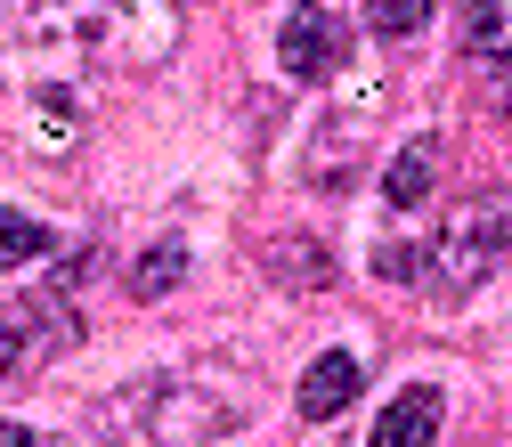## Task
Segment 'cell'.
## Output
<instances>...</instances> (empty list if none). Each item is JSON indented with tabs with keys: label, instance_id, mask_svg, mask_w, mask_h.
Wrapping results in <instances>:
<instances>
[{
	"label": "cell",
	"instance_id": "6da1fadb",
	"mask_svg": "<svg viewBox=\"0 0 512 447\" xmlns=\"http://www.w3.org/2000/svg\"><path fill=\"white\" fill-rule=\"evenodd\" d=\"M228 423H236V407H204V399H187L179 382H131L122 399L98 407V431L122 439V447H204Z\"/></svg>",
	"mask_w": 512,
	"mask_h": 447
},
{
	"label": "cell",
	"instance_id": "7a4b0ae2",
	"mask_svg": "<svg viewBox=\"0 0 512 447\" xmlns=\"http://www.w3.org/2000/svg\"><path fill=\"white\" fill-rule=\"evenodd\" d=\"M504 244H512V196L504 187H480V196H464L456 212H447V228H439V244H431V285L456 301V293H472L496 261H504Z\"/></svg>",
	"mask_w": 512,
	"mask_h": 447
},
{
	"label": "cell",
	"instance_id": "3957f363",
	"mask_svg": "<svg viewBox=\"0 0 512 447\" xmlns=\"http://www.w3.org/2000/svg\"><path fill=\"white\" fill-rule=\"evenodd\" d=\"M277 66H285L293 82H326V74L350 66V33H342V17L326 9V0H293V9H285V25H277Z\"/></svg>",
	"mask_w": 512,
	"mask_h": 447
},
{
	"label": "cell",
	"instance_id": "277c9868",
	"mask_svg": "<svg viewBox=\"0 0 512 447\" xmlns=\"http://www.w3.org/2000/svg\"><path fill=\"white\" fill-rule=\"evenodd\" d=\"M358 382H366V366L350 358V350H326L309 374H301V391H293V407L309 415V423H334L350 399H358Z\"/></svg>",
	"mask_w": 512,
	"mask_h": 447
},
{
	"label": "cell",
	"instance_id": "5b68a950",
	"mask_svg": "<svg viewBox=\"0 0 512 447\" xmlns=\"http://www.w3.org/2000/svg\"><path fill=\"white\" fill-rule=\"evenodd\" d=\"M439 423H447V399L431 391V382H415V391H399L391 407H382L374 447H439Z\"/></svg>",
	"mask_w": 512,
	"mask_h": 447
},
{
	"label": "cell",
	"instance_id": "8992f818",
	"mask_svg": "<svg viewBox=\"0 0 512 447\" xmlns=\"http://www.w3.org/2000/svg\"><path fill=\"white\" fill-rule=\"evenodd\" d=\"M431 179H439V147H431V139H415V147H399V155H391V171H382V204H391V212L431 204Z\"/></svg>",
	"mask_w": 512,
	"mask_h": 447
},
{
	"label": "cell",
	"instance_id": "52a82bcc",
	"mask_svg": "<svg viewBox=\"0 0 512 447\" xmlns=\"http://www.w3.org/2000/svg\"><path fill=\"white\" fill-rule=\"evenodd\" d=\"M269 277L285 293H317V285H334V261H326V244H317V236H277L269 244Z\"/></svg>",
	"mask_w": 512,
	"mask_h": 447
},
{
	"label": "cell",
	"instance_id": "ba28073f",
	"mask_svg": "<svg viewBox=\"0 0 512 447\" xmlns=\"http://www.w3.org/2000/svg\"><path fill=\"white\" fill-rule=\"evenodd\" d=\"M74 139H82V98L74 90H49L41 106H33V155H74Z\"/></svg>",
	"mask_w": 512,
	"mask_h": 447
},
{
	"label": "cell",
	"instance_id": "9c48e42d",
	"mask_svg": "<svg viewBox=\"0 0 512 447\" xmlns=\"http://www.w3.org/2000/svg\"><path fill=\"white\" fill-rule=\"evenodd\" d=\"M179 277H187V244H179V236H163V244H147V252H139L131 293H139V301H155V293H171Z\"/></svg>",
	"mask_w": 512,
	"mask_h": 447
},
{
	"label": "cell",
	"instance_id": "30bf717a",
	"mask_svg": "<svg viewBox=\"0 0 512 447\" xmlns=\"http://www.w3.org/2000/svg\"><path fill=\"white\" fill-rule=\"evenodd\" d=\"M512 49V0H464V57Z\"/></svg>",
	"mask_w": 512,
	"mask_h": 447
},
{
	"label": "cell",
	"instance_id": "8fae6325",
	"mask_svg": "<svg viewBox=\"0 0 512 447\" xmlns=\"http://www.w3.org/2000/svg\"><path fill=\"white\" fill-rule=\"evenodd\" d=\"M25 261H49V228L0 204V269H25Z\"/></svg>",
	"mask_w": 512,
	"mask_h": 447
},
{
	"label": "cell",
	"instance_id": "7c38bea8",
	"mask_svg": "<svg viewBox=\"0 0 512 447\" xmlns=\"http://www.w3.org/2000/svg\"><path fill=\"white\" fill-rule=\"evenodd\" d=\"M439 17V0H366V25L382 33V41H407V33H423Z\"/></svg>",
	"mask_w": 512,
	"mask_h": 447
},
{
	"label": "cell",
	"instance_id": "4fadbf2b",
	"mask_svg": "<svg viewBox=\"0 0 512 447\" xmlns=\"http://www.w3.org/2000/svg\"><path fill=\"white\" fill-rule=\"evenodd\" d=\"M480 98H488L496 114H512V49H488V57H480Z\"/></svg>",
	"mask_w": 512,
	"mask_h": 447
},
{
	"label": "cell",
	"instance_id": "5bb4252c",
	"mask_svg": "<svg viewBox=\"0 0 512 447\" xmlns=\"http://www.w3.org/2000/svg\"><path fill=\"white\" fill-rule=\"evenodd\" d=\"M374 277L382 285H415L423 277V252L415 244H374Z\"/></svg>",
	"mask_w": 512,
	"mask_h": 447
},
{
	"label": "cell",
	"instance_id": "9a60e30c",
	"mask_svg": "<svg viewBox=\"0 0 512 447\" xmlns=\"http://www.w3.org/2000/svg\"><path fill=\"white\" fill-rule=\"evenodd\" d=\"M33 358V334H25V317H0V374H17Z\"/></svg>",
	"mask_w": 512,
	"mask_h": 447
},
{
	"label": "cell",
	"instance_id": "2e32d148",
	"mask_svg": "<svg viewBox=\"0 0 512 447\" xmlns=\"http://www.w3.org/2000/svg\"><path fill=\"white\" fill-rule=\"evenodd\" d=\"M0 447H41V431H25V423H0Z\"/></svg>",
	"mask_w": 512,
	"mask_h": 447
}]
</instances>
